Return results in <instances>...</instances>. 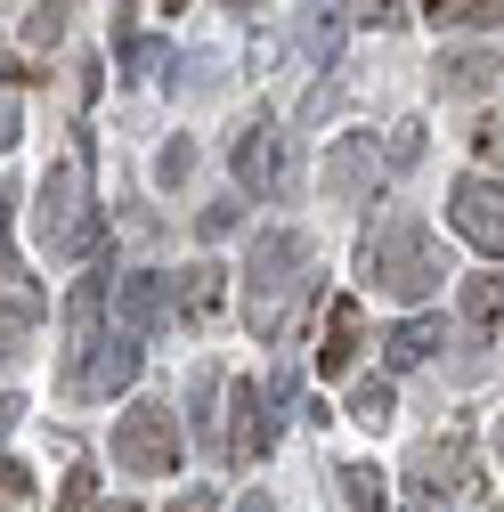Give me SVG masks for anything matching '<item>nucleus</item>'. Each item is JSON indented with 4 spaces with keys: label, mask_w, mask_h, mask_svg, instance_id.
<instances>
[{
    "label": "nucleus",
    "mask_w": 504,
    "mask_h": 512,
    "mask_svg": "<svg viewBox=\"0 0 504 512\" xmlns=\"http://www.w3.org/2000/svg\"><path fill=\"white\" fill-rule=\"evenodd\" d=\"M334 480H342V504H350V512H391L383 472H374V464H334Z\"/></svg>",
    "instance_id": "obj_19"
},
{
    "label": "nucleus",
    "mask_w": 504,
    "mask_h": 512,
    "mask_svg": "<svg viewBox=\"0 0 504 512\" xmlns=\"http://www.w3.org/2000/svg\"><path fill=\"white\" fill-rule=\"evenodd\" d=\"M98 504V480L90 472H66V496H57V512H90Z\"/></svg>",
    "instance_id": "obj_30"
},
{
    "label": "nucleus",
    "mask_w": 504,
    "mask_h": 512,
    "mask_svg": "<svg viewBox=\"0 0 504 512\" xmlns=\"http://www.w3.org/2000/svg\"><path fill=\"white\" fill-rule=\"evenodd\" d=\"M301 293H318V261L293 228H261L244 252V326L252 334H285V309Z\"/></svg>",
    "instance_id": "obj_1"
},
{
    "label": "nucleus",
    "mask_w": 504,
    "mask_h": 512,
    "mask_svg": "<svg viewBox=\"0 0 504 512\" xmlns=\"http://www.w3.org/2000/svg\"><path fill=\"white\" fill-rule=\"evenodd\" d=\"M342 0H301V49L309 57H318V66H326V57H334V41H342Z\"/></svg>",
    "instance_id": "obj_17"
},
{
    "label": "nucleus",
    "mask_w": 504,
    "mask_h": 512,
    "mask_svg": "<svg viewBox=\"0 0 504 512\" xmlns=\"http://www.w3.org/2000/svg\"><path fill=\"white\" fill-rule=\"evenodd\" d=\"M139 358H147V334H131V326L98 334V366H82V391H74V399H114V391H131V382H139Z\"/></svg>",
    "instance_id": "obj_10"
},
{
    "label": "nucleus",
    "mask_w": 504,
    "mask_h": 512,
    "mask_svg": "<svg viewBox=\"0 0 504 512\" xmlns=\"http://www.w3.org/2000/svg\"><path fill=\"white\" fill-rule=\"evenodd\" d=\"M236 228V204H204V236H228Z\"/></svg>",
    "instance_id": "obj_31"
},
{
    "label": "nucleus",
    "mask_w": 504,
    "mask_h": 512,
    "mask_svg": "<svg viewBox=\"0 0 504 512\" xmlns=\"http://www.w3.org/2000/svg\"><path fill=\"white\" fill-rule=\"evenodd\" d=\"M464 317L472 326H504V277H464Z\"/></svg>",
    "instance_id": "obj_21"
},
{
    "label": "nucleus",
    "mask_w": 504,
    "mask_h": 512,
    "mask_svg": "<svg viewBox=\"0 0 504 512\" xmlns=\"http://www.w3.org/2000/svg\"><path fill=\"white\" fill-rule=\"evenodd\" d=\"M383 155H374V131H358V139H342L334 155H326V196L334 204H374V187H383Z\"/></svg>",
    "instance_id": "obj_9"
},
{
    "label": "nucleus",
    "mask_w": 504,
    "mask_h": 512,
    "mask_svg": "<svg viewBox=\"0 0 504 512\" xmlns=\"http://www.w3.org/2000/svg\"><path fill=\"white\" fill-rule=\"evenodd\" d=\"M391 407H399V391H391V382H383V374H366V382H358V391H350V415H358L366 431H383V423H391Z\"/></svg>",
    "instance_id": "obj_20"
},
{
    "label": "nucleus",
    "mask_w": 504,
    "mask_h": 512,
    "mask_svg": "<svg viewBox=\"0 0 504 512\" xmlns=\"http://www.w3.org/2000/svg\"><path fill=\"white\" fill-rule=\"evenodd\" d=\"M480 488V464H472V439L464 431H439V439H423L415 456H407V496L431 512V504H456V496H472Z\"/></svg>",
    "instance_id": "obj_4"
},
{
    "label": "nucleus",
    "mask_w": 504,
    "mask_h": 512,
    "mask_svg": "<svg viewBox=\"0 0 504 512\" xmlns=\"http://www.w3.org/2000/svg\"><path fill=\"white\" fill-rule=\"evenodd\" d=\"M171 512H220V504H212V488H187V496H179Z\"/></svg>",
    "instance_id": "obj_34"
},
{
    "label": "nucleus",
    "mask_w": 504,
    "mask_h": 512,
    "mask_svg": "<svg viewBox=\"0 0 504 512\" xmlns=\"http://www.w3.org/2000/svg\"><path fill=\"white\" fill-rule=\"evenodd\" d=\"M358 342H366V309L342 293V301H326V342H318V366L326 374H350L358 366Z\"/></svg>",
    "instance_id": "obj_14"
},
{
    "label": "nucleus",
    "mask_w": 504,
    "mask_h": 512,
    "mask_svg": "<svg viewBox=\"0 0 504 512\" xmlns=\"http://www.w3.org/2000/svg\"><path fill=\"white\" fill-rule=\"evenodd\" d=\"M496 74H504V57H496L488 41H472V49H439V66H431V82L448 90V98H480Z\"/></svg>",
    "instance_id": "obj_13"
},
{
    "label": "nucleus",
    "mask_w": 504,
    "mask_h": 512,
    "mask_svg": "<svg viewBox=\"0 0 504 512\" xmlns=\"http://www.w3.org/2000/svg\"><path fill=\"white\" fill-rule=\"evenodd\" d=\"M0 358H9V334H0Z\"/></svg>",
    "instance_id": "obj_40"
},
{
    "label": "nucleus",
    "mask_w": 504,
    "mask_h": 512,
    "mask_svg": "<svg viewBox=\"0 0 504 512\" xmlns=\"http://www.w3.org/2000/svg\"><path fill=\"white\" fill-rule=\"evenodd\" d=\"M423 17L448 33H488V25H504V0H423Z\"/></svg>",
    "instance_id": "obj_18"
},
{
    "label": "nucleus",
    "mask_w": 504,
    "mask_h": 512,
    "mask_svg": "<svg viewBox=\"0 0 504 512\" xmlns=\"http://www.w3.org/2000/svg\"><path fill=\"white\" fill-rule=\"evenodd\" d=\"M358 269H366V285H383L399 301H423L439 277H448V261H439V244H431V228L415 212H383L374 220L358 236Z\"/></svg>",
    "instance_id": "obj_2"
},
{
    "label": "nucleus",
    "mask_w": 504,
    "mask_h": 512,
    "mask_svg": "<svg viewBox=\"0 0 504 512\" xmlns=\"http://www.w3.org/2000/svg\"><path fill=\"white\" fill-rule=\"evenodd\" d=\"M33 204H41L33 228H41V244L57 252V261H74V252H98V244H106V220L82 212V163H57V171L41 179Z\"/></svg>",
    "instance_id": "obj_3"
},
{
    "label": "nucleus",
    "mask_w": 504,
    "mask_h": 512,
    "mask_svg": "<svg viewBox=\"0 0 504 512\" xmlns=\"http://www.w3.org/2000/svg\"><path fill=\"white\" fill-rule=\"evenodd\" d=\"M114 464L122 472H179V415L163 399H139L114 415Z\"/></svg>",
    "instance_id": "obj_5"
},
{
    "label": "nucleus",
    "mask_w": 504,
    "mask_h": 512,
    "mask_svg": "<svg viewBox=\"0 0 504 512\" xmlns=\"http://www.w3.org/2000/svg\"><path fill=\"white\" fill-rule=\"evenodd\" d=\"M439 342H448V334H439V317H399V326L383 334V358H391V374H407V366H423Z\"/></svg>",
    "instance_id": "obj_16"
},
{
    "label": "nucleus",
    "mask_w": 504,
    "mask_h": 512,
    "mask_svg": "<svg viewBox=\"0 0 504 512\" xmlns=\"http://www.w3.org/2000/svg\"><path fill=\"white\" fill-rule=\"evenodd\" d=\"M496 512H504V504H496Z\"/></svg>",
    "instance_id": "obj_41"
},
{
    "label": "nucleus",
    "mask_w": 504,
    "mask_h": 512,
    "mask_svg": "<svg viewBox=\"0 0 504 512\" xmlns=\"http://www.w3.org/2000/svg\"><path fill=\"white\" fill-rule=\"evenodd\" d=\"M98 512H139V504H98Z\"/></svg>",
    "instance_id": "obj_38"
},
{
    "label": "nucleus",
    "mask_w": 504,
    "mask_h": 512,
    "mask_svg": "<svg viewBox=\"0 0 504 512\" xmlns=\"http://www.w3.org/2000/svg\"><path fill=\"white\" fill-rule=\"evenodd\" d=\"M114 309H122V326H131V334H155L163 309H171V285H163L155 269H131V277L114 285Z\"/></svg>",
    "instance_id": "obj_15"
},
{
    "label": "nucleus",
    "mask_w": 504,
    "mask_h": 512,
    "mask_svg": "<svg viewBox=\"0 0 504 512\" xmlns=\"http://www.w3.org/2000/svg\"><path fill=\"white\" fill-rule=\"evenodd\" d=\"M496 456H504V423H496Z\"/></svg>",
    "instance_id": "obj_39"
},
{
    "label": "nucleus",
    "mask_w": 504,
    "mask_h": 512,
    "mask_svg": "<svg viewBox=\"0 0 504 512\" xmlns=\"http://www.w3.org/2000/svg\"><path fill=\"white\" fill-rule=\"evenodd\" d=\"M66 9H74V0H41V9L25 17V41H33V49H57V33H66Z\"/></svg>",
    "instance_id": "obj_24"
},
{
    "label": "nucleus",
    "mask_w": 504,
    "mask_h": 512,
    "mask_svg": "<svg viewBox=\"0 0 504 512\" xmlns=\"http://www.w3.org/2000/svg\"><path fill=\"white\" fill-rule=\"evenodd\" d=\"M0 512H33V472L17 456H0Z\"/></svg>",
    "instance_id": "obj_25"
},
{
    "label": "nucleus",
    "mask_w": 504,
    "mask_h": 512,
    "mask_svg": "<svg viewBox=\"0 0 504 512\" xmlns=\"http://www.w3.org/2000/svg\"><path fill=\"white\" fill-rule=\"evenodd\" d=\"M236 512H277V504H269V496H261V488H252V496H244V504H236Z\"/></svg>",
    "instance_id": "obj_36"
},
{
    "label": "nucleus",
    "mask_w": 504,
    "mask_h": 512,
    "mask_svg": "<svg viewBox=\"0 0 504 512\" xmlns=\"http://www.w3.org/2000/svg\"><path fill=\"white\" fill-rule=\"evenodd\" d=\"M350 9H358V25H374V33L407 25V0H350Z\"/></svg>",
    "instance_id": "obj_28"
},
{
    "label": "nucleus",
    "mask_w": 504,
    "mask_h": 512,
    "mask_svg": "<svg viewBox=\"0 0 504 512\" xmlns=\"http://www.w3.org/2000/svg\"><path fill=\"white\" fill-rule=\"evenodd\" d=\"M220 391H228V374H220V366H196V407H187V415H196V431H204V439L220 431V407H212Z\"/></svg>",
    "instance_id": "obj_22"
},
{
    "label": "nucleus",
    "mask_w": 504,
    "mask_h": 512,
    "mask_svg": "<svg viewBox=\"0 0 504 512\" xmlns=\"http://www.w3.org/2000/svg\"><path fill=\"white\" fill-rule=\"evenodd\" d=\"M98 309H106V269H90L82 285H74V301H66V399H74V382H82V358L98 350Z\"/></svg>",
    "instance_id": "obj_11"
},
{
    "label": "nucleus",
    "mask_w": 504,
    "mask_h": 512,
    "mask_svg": "<svg viewBox=\"0 0 504 512\" xmlns=\"http://www.w3.org/2000/svg\"><path fill=\"white\" fill-rule=\"evenodd\" d=\"M448 220L472 252H488V261H504V187L496 179H456L448 187Z\"/></svg>",
    "instance_id": "obj_6"
},
{
    "label": "nucleus",
    "mask_w": 504,
    "mask_h": 512,
    "mask_svg": "<svg viewBox=\"0 0 504 512\" xmlns=\"http://www.w3.org/2000/svg\"><path fill=\"white\" fill-rule=\"evenodd\" d=\"M17 147V98H0V155Z\"/></svg>",
    "instance_id": "obj_32"
},
{
    "label": "nucleus",
    "mask_w": 504,
    "mask_h": 512,
    "mask_svg": "<svg viewBox=\"0 0 504 512\" xmlns=\"http://www.w3.org/2000/svg\"><path fill=\"white\" fill-rule=\"evenodd\" d=\"M472 147H480L488 163H504V114H480V122H472Z\"/></svg>",
    "instance_id": "obj_29"
},
{
    "label": "nucleus",
    "mask_w": 504,
    "mask_h": 512,
    "mask_svg": "<svg viewBox=\"0 0 504 512\" xmlns=\"http://www.w3.org/2000/svg\"><path fill=\"white\" fill-rule=\"evenodd\" d=\"M228 163H236V179L252 187V196H277V187H285V131L269 114H252L236 131V147H228Z\"/></svg>",
    "instance_id": "obj_8"
},
{
    "label": "nucleus",
    "mask_w": 504,
    "mask_h": 512,
    "mask_svg": "<svg viewBox=\"0 0 504 512\" xmlns=\"http://www.w3.org/2000/svg\"><path fill=\"white\" fill-rule=\"evenodd\" d=\"M163 57H171V49H163V41H147V33H139V41H122V66H131L139 82H147V74H163Z\"/></svg>",
    "instance_id": "obj_27"
},
{
    "label": "nucleus",
    "mask_w": 504,
    "mask_h": 512,
    "mask_svg": "<svg viewBox=\"0 0 504 512\" xmlns=\"http://www.w3.org/2000/svg\"><path fill=\"white\" fill-rule=\"evenodd\" d=\"M187 171H196V147H187V139H163V155H155V179H163V187H179Z\"/></svg>",
    "instance_id": "obj_26"
},
{
    "label": "nucleus",
    "mask_w": 504,
    "mask_h": 512,
    "mask_svg": "<svg viewBox=\"0 0 504 512\" xmlns=\"http://www.w3.org/2000/svg\"><path fill=\"white\" fill-rule=\"evenodd\" d=\"M17 415H25V399H0V439L17 431Z\"/></svg>",
    "instance_id": "obj_35"
},
{
    "label": "nucleus",
    "mask_w": 504,
    "mask_h": 512,
    "mask_svg": "<svg viewBox=\"0 0 504 512\" xmlns=\"http://www.w3.org/2000/svg\"><path fill=\"white\" fill-rule=\"evenodd\" d=\"M0 277H17V261H9V196H0Z\"/></svg>",
    "instance_id": "obj_33"
},
{
    "label": "nucleus",
    "mask_w": 504,
    "mask_h": 512,
    "mask_svg": "<svg viewBox=\"0 0 504 512\" xmlns=\"http://www.w3.org/2000/svg\"><path fill=\"white\" fill-rule=\"evenodd\" d=\"M383 163H391V171H415V163H423V122H415V114H407V122H391Z\"/></svg>",
    "instance_id": "obj_23"
},
{
    "label": "nucleus",
    "mask_w": 504,
    "mask_h": 512,
    "mask_svg": "<svg viewBox=\"0 0 504 512\" xmlns=\"http://www.w3.org/2000/svg\"><path fill=\"white\" fill-rule=\"evenodd\" d=\"M228 9H236V17H261V9H269V0H228Z\"/></svg>",
    "instance_id": "obj_37"
},
{
    "label": "nucleus",
    "mask_w": 504,
    "mask_h": 512,
    "mask_svg": "<svg viewBox=\"0 0 504 512\" xmlns=\"http://www.w3.org/2000/svg\"><path fill=\"white\" fill-rule=\"evenodd\" d=\"M277 407L261 399V391H252V382H228V431H220V456L228 464H261L269 456V439H277Z\"/></svg>",
    "instance_id": "obj_7"
},
{
    "label": "nucleus",
    "mask_w": 504,
    "mask_h": 512,
    "mask_svg": "<svg viewBox=\"0 0 504 512\" xmlns=\"http://www.w3.org/2000/svg\"><path fill=\"white\" fill-rule=\"evenodd\" d=\"M220 301H228V269L220 261H196V269L171 277V317H179V326H212Z\"/></svg>",
    "instance_id": "obj_12"
}]
</instances>
